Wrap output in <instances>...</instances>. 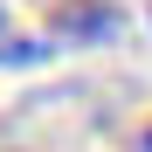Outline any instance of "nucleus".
I'll use <instances>...</instances> for the list:
<instances>
[{"instance_id": "1", "label": "nucleus", "mask_w": 152, "mask_h": 152, "mask_svg": "<svg viewBox=\"0 0 152 152\" xmlns=\"http://www.w3.org/2000/svg\"><path fill=\"white\" fill-rule=\"evenodd\" d=\"M118 28H124V14L104 7V0H69V7L56 14V35H69V42H104Z\"/></svg>"}, {"instance_id": "2", "label": "nucleus", "mask_w": 152, "mask_h": 152, "mask_svg": "<svg viewBox=\"0 0 152 152\" xmlns=\"http://www.w3.org/2000/svg\"><path fill=\"white\" fill-rule=\"evenodd\" d=\"M48 48L42 42H0V62H42Z\"/></svg>"}, {"instance_id": "3", "label": "nucleus", "mask_w": 152, "mask_h": 152, "mask_svg": "<svg viewBox=\"0 0 152 152\" xmlns=\"http://www.w3.org/2000/svg\"><path fill=\"white\" fill-rule=\"evenodd\" d=\"M138 152H152V132H145V138H138Z\"/></svg>"}, {"instance_id": "4", "label": "nucleus", "mask_w": 152, "mask_h": 152, "mask_svg": "<svg viewBox=\"0 0 152 152\" xmlns=\"http://www.w3.org/2000/svg\"><path fill=\"white\" fill-rule=\"evenodd\" d=\"M0 35H7V7H0Z\"/></svg>"}]
</instances>
